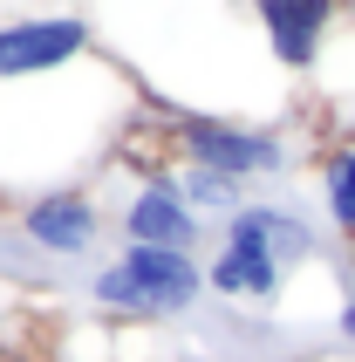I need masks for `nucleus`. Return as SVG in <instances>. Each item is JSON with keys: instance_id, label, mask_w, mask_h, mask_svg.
<instances>
[{"instance_id": "nucleus-3", "label": "nucleus", "mask_w": 355, "mask_h": 362, "mask_svg": "<svg viewBox=\"0 0 355 362\" xmlns=\"http://www.w3.org/2000/svg\"><path fill=\"white\" fill-rule=\"evenodd\" d=\"M171 130H178L185 164L226 171V178H239V185L280 178V171H287V144H280L274 130H260V123H233V117H198V110H185Z\"/></svg>"}, {"instance_id": "nucleus-11", "label": "nucleus", "mask_w": 355, "mask_h": 362, "mask_svg": "<svg viewBox=\"0 0 355 362\" xmlns=\"http://www.w3.org/2000/svg\"><path fill=\"white\" fill-rule=\"evenodd\" d=\"M0 260H7V240H0Z\"/></svg>"}, {"instance_id": "nucleus-1", "label": "nucleus", "mask_w": 355, "mask_h": 362, "mask_svg": "<svg viewBox=\"0 0 355 362\" xmlns=\"http://www.w3.org/2000/svg\"><path fill=\"white\" fill-rule=\"evenodd\" d=\"M205 294V267L178 246H123L117 260L89 274V308L123 322H178Z\"/></svg>"}, {"instance_id": "nucleus-9", "label": "nucleus", "mask_w": 355, "mask_h": 362, "mask_svg": "<svg viewBox=\"0 0 355 362\" xmlns=\"http://www.w3.org/2000/svg\"><path fill=\"white\" fill-rule=\"evenodd\" d=\"M321 212L342 240H355V144H335L321 158Z\"/></svg>"}, {"instance_id": "nucleus-5", "label": "nucleus", "mask_w": 355, "mask_h": 362, "mask_svg": "<svg viewBox=\"0 0 355 362\" xmlns=\"http://www.w3.org/2000/svg\"><path fill=\"white\" fill-rule=\"evenodd\" d=\"M103 226H110V212H103L89 192H76V185L35 192V199L21 205V240L35 246V253H48V260H82V253H96Z\"/></svg>"}, {"instance_id": "nucleus-8", "label": "nucleus", "mask_w": 355, "mask_h": 362, "mask_svg": "<svg viewBox=\"0 0 355 362\" xmlns=\"http://www.w3.org/2000/svg\"><path fill=\"white\" fill-rule=\"evenodd\" d=\"M178 192H185V205H192L198 219H233L239 205H246V185L226 178V171H205V164H178L171 171Z\"/></svg>"}, {"instance_id": "nucleus-7", "label": "nucleus", "mask_w": 355, "mask_h": 362, "mask_svg": "<svg viewBox=\"0 0 355 362\" xmlns=\"http://www.w3.org/2000/svg\"><path fill=\"white\" fill-rule=\"evenodd\" d=\"M342 0H253V21L267 35V55L280 69H315L321 48H328V28H335Z\"/></svg>"}, {"instance_id": "nucleus-10", "label": "nucleus", "mask_w": 355, "mask_h": 362, "mask_svg": "<svg viewBox=\"0 0 355 362\" xmlns=\"http://www.w3.org/2000/svg\"><path fill=\"white\" fill-rule=\"evenodd\" d=\"M335 335H342V349H355V287H342V301H335Z\"/></svg>"}, {"instance_id": "nucleus-4", "label": "nucleus", "mask_w": 355, "mask_h": 362, "mask_svg": "<svg viewBox=\"0 0 355 362\" xmlns=\"http://www.w3.org/2000/svg\"><path fill=\"white\" fill-rule=\"evenodd\" d=\"M96 48V28L82 14H14L0 21V82H41V76H69L82 69Z\"/></svg>"}, {"instance_id": "nucleus-6", "label": "nucleus", "mask_w": 355, "mask_h": 362, "mask_svg": "<svg viewBox=\"0 0 355 362\" xmlns=\"http://www.w3.org/2000/svg\"><path fill=\"white\" fill-rule=\"evenodd\" d=\"M117 226H123V246H178V253H192L205 233V219L185 205L171 171H144L130 185V199L117 205Z\"/></svg>"}, {"instance_id": "nucleus-2", "label": "nucleus", "mask_w": 355, "mask_h": 362, "mask_svg": "<svg viewBox=\"0 0 355 362\" xmlns=\"http://www.w3.org/2000/svg\"><path fill=\"white\" fill-rule=\"evenodd\" d=\"M287 274L294 267L267 246V233L253 226L246 205H239L233 219H219V246H212V260H205V294L246 301V308H274L287 294Z\"/></svg>"}]
</instances>
